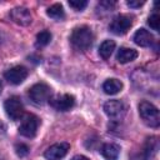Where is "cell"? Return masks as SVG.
Returning a JSON list of instances; mask_svg holds the SVG:
<instances>
[{"mask_svg": "<svg viewBox=\"0 0 160 160\" xmlns=\"http://www.w3.org/2000/svg\"><path fill=\"white\" fill-rule=\"evenodd\" d=\"M69 150H70V145L68 142H58V144L51 145L45 151L44 156L48 160H61L62 158H65Z\"/></svg>", "mask_w": 160, "mask_h": 160, "instance_id": "30bf717a", "label": "cell"}, {"mask_svg": "<svg viewBox=\"0 0 160 160\" xmlns=\"http://www.w3.org/2000/svg\"><path fill=\"white\" fill-rule=\"evenodd\" d=\"M94 41V34L89 26H78L70 35V42L74 49L79 51H86Z\"/></svg>", "mask_w": 160, "mask_h": 160, "instance_id": "6da1fadb", "label": "cell"}, {"mask_svg": "<svg viewBox=\"0 0 160 160\" xmlns=\"http://www.w3.org/2000/svg\"><path fill=\"white\" fill-rule=\"evenodd\" d=\"M138 58V51L131 48H120L116 54V60L120 64H126L130 61H134Z\"/></svg>", "mask_w": 160, "mask_h": 160, "instance_id": "5bb4252c", "label": "cell"}, {"mask_svg": "<svg viewBox=\"0 0 160 160\" xmlns=\"http://www.w3.org/2000/svg\"><path fill=\"white\" fill-rule=\"evenodd\" d=\"M148 24H149V26H150L152 30L159 31V24H160V19H159L158 12H154V14H151V15L149 16V19H148Z\"/></svg>", "mask_w": 160, "mask_h": 160, "instance_id": "d6986e66", "label": "cell"}, {"mask_svg": "<svg viewBox=\"0 0 160 160\" xmlns=\"http://www.w3.org/2000/svg\"><path fill=\"white\" fill-rule=\"evenodd\" d=\"M4 109H5V112L6 115L11 119V120H19L22 114H24V105L20 100L19 96H10L5 100L4 102Z\"/></svg>", "mask_w": 160, "mask_h": 160, "instance_id": "5b68a950", "label": "cell"}, {"mask_svg": "<svg viewBox=\"0 0 160 160\" xmlns=\"http://www.w3.org/2000/svg\"><path fill=\"white\" fill-rule=\"evenodd\" d=\"M100 154L106 160H118L119 154H120V146L112 142H106L101 146Z\"/></svg>", "mask_w": 160, "mask_h": 160, "instance_id": "4fadbf2b", "label": "cell"}, {"mask_svg": "<svg viewBox=\"0 0 160 160\" xmlns=\"http://www.w3.org/2000/svg\"><path fill=\"white\" fill-rule=\"evenodd\" d=\"M39 124H40V120H39V118L36 115L28 114L22 119V121H21V124L19 126L20 135H22L25 138H34L36 135V132H38Z\"/></svg>", "mask_w": 160, "mask_h": 160, "instance_id": "8992f818", "label": "cell"}, {"mask_svg": "<svg viewBox=\"0 0 160 160\" xmlns=\"http://www.w3.org/2000/svg\"><path fill=\"white\" fill-rule=\"evenodd\" d=\"M139 114L144 122L150 128H158L160 125L159 109L154 104L149 101H141L139 104Z\"/></svg>", "mask_w": 160, "mask_h": 160, "instance_id": "7a4b0ae2", "label": "cell"}, {"mask_svg": "<svg viewBox=\"0 0 160 160\" xmlns=\"http://www.w3.org/2000/svg\"><path fill=\"white\" fill-rule=\"evenodd\" d=\"M131 25H132V16L121 14V15L115 16L111 20L109 29L115 35H124L128 32V30L131 28Z\"/></svg>", "mask_w": 160, "mask_h": 160, "instance_id": "277c9868", "label": "cell"}, {"mask_svg": "<svg viewBox=\"0 0 160 160\" xmlns=\"http://www.w3.org/2000/svg\"><path fill=\"white\" fill-rule=\"evenodd\" d=\"M69 5H70L74 10H76V11H81L82 9L86 8L88 1H86V0H70V1H69Z\"/></svg>", "mask_w": 160, "mask_h": 160, "instance_id": "ffe728a7", "label": "cell"}, {"mask_svg": "<svg viewBox=\"0 0 160 160\" xmlns=\"http://www.w3.org/2000/svg\"><path fill=\"white\" fill-rule=\"evenodd\" d=\"M28 95H29V98L32 102H35L38 105H41V104H45L48 100H50L51 89L45 82H38V84L32 85L29 89Z\"/></svg>", "mask_w": 160, "mask_h": 160, "instance_id": "3957f363", "label": "cell"}, {"mask_svg": "<svg viewBox=\"0 0 160 160\" xmlns=\"http://www.w3.org/2000/svg\"><path fill=\"white\" fill-rule=\"evenodd\" d=\"M71 160H89L86 156H82V155H76V156H74Z\"/></svg>", "mask_w": 160, "mask_h": 160, "instance_id": "603a6c76", "label": "cell"}, {"mask_svg": "<svg viewBox=\"0 0 160 160\" xmlns=\"http://www.w3.org/2000/svg\"><path fill=\"white\" fill-rule=\"evenodd\" d=\"M29 146L28 145H25L24 142H19V144H16L15 145V152L20 156V158H22V156H26L28 154H29Z\"/></svg>", "mask_w": 160, "mask_h": 160, "instance_id": "44dd1931", "label": "cell"}, {"mask_svg": "<svg viewBox=\"0 0 160 160\" xmlns=\"http://www.w3.org/2000/svg\"><path fill=\"white\" fill-rule=\"evenodd\" d=\"M121 89H122V82L118 79H108L102 84V90L108 95H115V94L120 92Z\"/></svg>", "mask_w": 160, "mask_h": 160, "instance_id": "9a60e30c", "label": "cell"}, {"mask_svg": "<svg viewBox=\"0 0 160 160\" xmlns=\"http://www.w3.org/2000/svg\"><path fill=\"white\" fill-rule=\"evenodd\" d=\"M4 76L10 84L19 85L28 78V69L21 65H16V66H12L9 70H6Z\"/></svg>", "mask_w": 160, "mask_h": 160, "instance_id": "ba28073f", "label": "cell"}, {"mask_svg": "<svg viewBox=\"0 0 160 160\" xmlns=\"http://www.w3.org/2000/svg\"><path fill=\"white\" fill-rule=\"evenodd\" d=\"M115 50V42L112 40H104L101 44H100V48H99V55L104 59V60H108L112 51Z\"/></svg>", "mask_w": 160, "mask_h": 160, "instance_id": "2e32d148", "label": "cell"}, {"mask_svg": "<svg viewBox=\"0 0 160 160\" xmlns=\"http://www.w3.org/2000/svg\"><path fill=\"white\" fill-rule=\"evenodd\" d=\"M1 89H2V84H1V81H0V94H1Z\"/></svg>", "mask_w": 160, "mask_h": 160, "instance_id": "cb8c5ba5", "label": "cell"}, {"mask_svg": "<svg viewBox=\"0 0 160 160\" xmlns=\"http://www.w3.org/2000/svg\"><path fill=\"white\" fill-rule=\"evenodd\" d=\"M46 14H48V16H50L51 19H55V20H62L65 18V11H64V8L61 4L51 5L50 8H48Z\"/></svg>", "mask_w": 160, "mask_h": 160, "instance_id": "e0dca14e", "label": "cell"}, {"mask_svg": "<svg viewBox=\"0 0 160 160\" xmlns=\"http://www.w3.org/2000/svg\"><path fill=\"white\" fill-rule=\"evenodd\" d=\"M9 16L15 24H18L20 26H28L32 21V16H31L30 10L26 8H22V6H18V8L11 9L9 12Z\"/></svg>", "mask_w": 160, "mask_h": 160, "instance_id": "52a82bcc", "label": "cell"}, {"mask_svg": "<svg viewBox=\"0 0 160 160\" xmlns=\"http://www.w3.org/2000/svg\"><path fill=\"white\" fill-rule=\"evenodd\" d=\"M50 105L59 111H68L75 105V98L70 94L58 95V96L50 99Z\"/></svg>", "mask_w": 160, "mask_h": 160, "instance_id": "9c48e42d", "label": "cell"}, {"mask_svg": "<svg viewBox=\"0 0 160 160\" xmlns=\"http://www.w3.org/2000/svg\"><path fill=\"white\" fill-rule=\"evenodd\" d=\"M105 114L111 119H119L125 114V105L120 100H109L104 104Z\"/></svg>", "mask_w": 160, "mask_h": 160, "instance_id": "8fae6325", "label": "cell"}, {"mask_svg": "<svg viewBox=\"0 0 160 160\" xmlns=\"http://www.w3.org/2000/svg\"><path fill=\"white\" fill-rule=\"evenodd\" d=\"M132 39H134V42L136 45L142 46V48L150 46L154 42V36L146 29H139V30H136V32L134 34V38Z\"/></svg>", "mask_w": 160, "mask_h": 160, "instance_id": "7c38bea8", "label": "cell"}, {"mask_svg": "<svg viewBox=\"0 0 160 160\" xmlns=\"http://www.w3.org/2000/svg\"><path fill=\"white\" fill-rule=\"evenodd\" d=\"M50 40H51V34L48 30L40 31L36 35V45L38 46H45V45H48L50 42Z\"/></svg>", "mask_w": 160, "mask_h": 160, "instance_id": "ac0fdd59", "label": "cell"}, {"mask_svg": "<svg viewBox=\"0 0 160 160\" xmlns=\"http://www.w3.org/2000/svg\"><path fill=\"white\" fill-rule=\"evenodd\" d=\"M128 6H130V8H140L141 5H144V1H135V0H129L128 2Z\"/></svg>", "mask_w": 160, "mask_h": 160, "instance_id": "7402d4cb", "label": "cell"}]
</instances>
